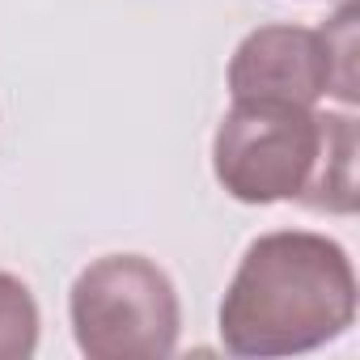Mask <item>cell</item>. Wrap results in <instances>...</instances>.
Segmentation results:
<instances>
[{
	"label": "cell",
	"mask_w": 360,
	"mask_h": 360,
	"mask_svg": "<svg viewBox=\"0 0 360 360\" xmlns=\"http://www.w3.org/2000/svg\"><path fill=\"white\" fill-rule=\"evenodd\" d=\"M330 131V110L292 102H233L212 140L217 183L242 204L305 200Z\"/></svg>",
	"instance_id": "3957f363"
},
{
	"label": "cell",
	"mask_w": 360,
	"mask_h": 360,
	"mask_svg": "<svg viewBox=\"0 0 360 360\" xmlns=\"http://www.w3.org/2000/svg\"><path fill=\"white\" fill-rule=\"evenodd\" d=\"M77 347L89 360H161L178 347L174 280L144 255H106L89 263L68 297Z\"/></svg>",
	"instance_id": "7a4b0ae2"
},
{
	"label": "cell",
	"mask_w": 360,
	"mask_h": 360,
	"mask_svg": "<svg viewBox=\"0 0 360 360\" xmlns=\"http://www.w3.org/2000/svg\"><path fill=\"white\" fill-rule=\"evenodd\" d=\"M356 318V271L339 242L280 229L250 242L221 301L233 356H297L339 339Z\"/></svg>",
	"instance_id": "6da1fadb"
},
{
	"label": "cell",
	"mask_w": 360,
	"mask_h": 360,
	"mask_svg": "<svg viewBox=\"0 0 360 360\" xmlns=\"http://www.w3.org/2000/svg\"><path fill=\"white\" fill-rule=\"evenodd\" d=\"M39 347V305L30 288L0 271V360H30Z\"/></svg>",
	"instance_id": "8992f818"
},
{
	"label": "cell",
	"mask_w": 360,
	"mask_h": 360,
	"mask_svg": "<svg viewBox=\"0 0 360 360\" xmlns=\"http://www.w3.org/2000/svg\"><path fill=\"white\" fill-rule=\"evenodd\" d=\"M318 212H356V119L330 110V131H326V148H322V165L309 195L301 200Z\"/></svg>",
	"instance_id": "5b68a950"
},
{
	"label": "cell",
	"mask_w": 360,
	"mask_h": 360,
	"mask_svg": "<svg viewBox=\"0 0 360 360\" xmlns=\"http://www.w3.org/2000/svg\"><path fill=\"white\" fill-rule=\"evenodd\" d=\"M233 102H292L314 106L335 94L347 106L356 102V26L352 9L326 30L309 26H259L250 30L229 60Z\"/></svg>",
	"instance_id": "277c9868"
}]
</instances>
